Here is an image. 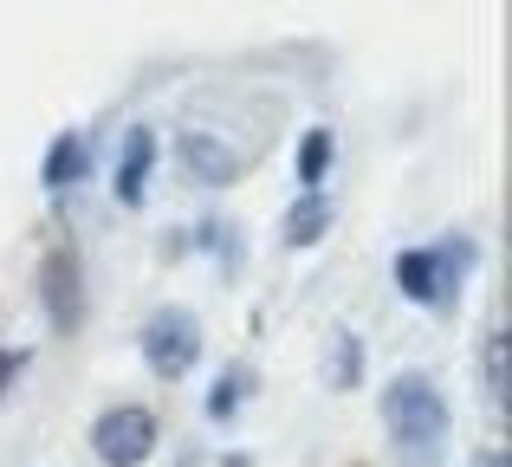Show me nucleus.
Listing matches in <instances>:
<instances>
[{"mask_svg": "<svg viewBox=\"0 0 512 467\" xmlns=\"http://www.w3.org/2000/svg\"><path fill=\"white\" fill-rule=\"evenodd\" d=\"M150 163H156V137H150V130H130L124 150H117V182H111L124 208L143 202V189H150Z\"/></svg>", "mask_w": 512, "mask_h": 467, "instance_id": "7", "label": "nucleus"}, {"mask_svg": "<svg viewBox=\"0 0 512 467\" xmlns=\"http://www.w3.org/2000/svg\"><path fill=\"white\" fill-rule=\"evenodd\" d=\"M91 448H98L104 467H143V461H150V448H156V416H150V409H137V403L104 409V416L91 422Z\"/></svg>", "mask_w": 512, "mask_h": 467, "instance_id": "4", "label": "nucleus"}, {"mask_svg": "<svg viewBox=\"0 0 512 467\" xmlns=\"http://www.w3.org/2000/svg\"><path fill=\"white\" fill-rule=\"evenodd\" d=\"M480 377H487V403L506 416V409H512V344H506V331L487 338V351H480Z\"/></svg>", "mask_w": 512, "mask_h": 467, "instance_id": "10", "label": "nucleus"}, {"mask_svg": "<svg viewBox=\"0 0 512 467\" xmlns=\"http://www.w3.org/2000/svg\"><path fill=\"white\" fill-rule=\"evenodd\" d=\"M240 396H247V370H221V383H214V396H208V416L227 422L240 409Z\"/></svg>", "mask_w": 512, "mask_h": 467, "instance_id": "13", "label": "nucleus"}, {"mask_svg": "<svg viewBox=\"0 0 512 467\" xmlns=\"http://www.w3.org/2000/svg\"><path fill=\"white\" fill-rule=\"evenodd\" d=\"M85 169H91V143L78 137V130H65V137H52L39 182H46L52 195H65V189H78V182H85Z\"/></svg>", "mask_w": 512, "mask_h": 467, "instance_id": "8", "label": "nucleus"}, {"mask_svg": "<svg viewBox=\"0 0 512 467\" xmlns=\"http://www.w3.org/2000/svg\"><path fill=\"white\" fill-rule=\"evenodd\" d=\"M279 234H286L292 247H318V240L331 234V202L325 195H299V202L286 208V221H279Z\"/></svg>", "mask_w": 512, "mask_h": 467, "instance_id": "9", "label": "nucleus"}, {"mask_svg": "<svg viewBox=\"0 0 512 467\" xmlns=\"http://www.w3.org/2000/svg\"><path fill=\"white\" fill-rule=\"evenodd\" d=\"M383 429L396 442L402 467H441V448H448V396L422 370H402V377L383 383Z\"/></svg>", "mask_w": 512, "mask_h": 467, "instance_id": "1", "label": "nucleus"}, {"mask_svg": "<svg viewBox=\"0 0 512 467\" xmlns=\"http://www.w3.org/2000/svg\"><path fill=\"white\" fill-rule=\"evenodd\" d=\"M461 266H467V247H409L396 260V286H402V299L448 312L454 286H461Z\"/></svg>", "mask_w": 512, "mask_h": 467, "instance_id": "2", "label": "nucleus"}, {"mask_svg": "<svg viewBox=\"0 0 512 467\" xmlns=\"http://www.w3.org/2000/svg\"><path fill=\"white\" fill-rule=\"evenodd\" d=\"M195 357H201V325H195V312L163 305V312L143 325V364H150L163 383H175V377H188V370H195Z\"/></svg>", "mask_w": 512, "mask_h": 467, "instance_id": "3", "label": "nucleus"}, {"mask_svg": "<svg viewBox=\"0 0 512 467\" xmlns=\"http://www.w3.org/2000/svg\"><path fill=\"white\" fill-rule=\"evenodd\" d=\"M357 377H363V344H357V331H331L325 383H331V390H357Z\"/></svg>", "mask_w": 512, "mask_h": 467, "instance_id": "11", "label": "nucleus"}, {"mask_svg": "<svg viewBox=\"0 0 512 467\" xmlns=\"http://www.w3.org/2000/svg\"><path fill=\"white\" fill-rule=\"evenodd\" d=\"M325 169H331V130H305V143H299V182H305V195H318Z\"/></svg>", "mask_w": 512, "mask_h": 467, "instance_id": "12", "label": "nucleus"}, {"mask_svg": "<svg viewBox=\"0 0 512 467\" xmlns=\"http://www.w3.org/2000/svg\"><path fill=\"white\" fill-rule=\"evenodd\" d=\"M39 292H46L52 331H78V318H85V292H78V260L65 247L46 253V266H39Z\"/></svg>", "mask_w": 512, "mask_h": 467, "instance_id": "5", "label": "nucleus"}, {"mask_svg": "<svg viewBox=\"0 0 512 467\" xmlns=\"http://www.w3.org/2000/svg\"><path fill=\"white\" fill-rule=\"evenodd\" d=\"M20 364H26V351H0V396H7L13 377H20Z\"/></svg>", "mask_w": 512, "mask_h": 467, "instance_id": "14", "label": "nucleus"}, {"mask_svg": "<svg viewBox=\"0 0 512 467\" xmlns=\"http://www.w3.org/2000/svg\"><path fill=\"white\" fill-rule=\"evenodd\" d=\"M175 150H182L188 169H195V182H208V189H227V182L240 176V156L227 150L221 137H208V130H182V137H175Z\"/></svg>", "mask_w": 512, "mask_h": 467, "instance_id": "6", "label": "nucleus"}, {"mask_svg": "<svg viewBox=\"0 0 512 467\" xmlns=\"http://www.w3.org/2000/svg\"><path fill=\"white\" fill-rule=\"evenodd\" d=\"M480 467H512V461H506V448H487V455H480Z\"/></svg>", "mask_w": 512, "mask_h": 467, "instance_id": "15", "label": "nucleus"}]
</instances>
